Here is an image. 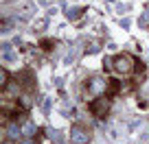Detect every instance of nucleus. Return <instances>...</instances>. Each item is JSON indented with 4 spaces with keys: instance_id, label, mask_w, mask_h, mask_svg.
I'll return each instance as SVG.
<instances>
[{
    "instance_id": "8",
    "label": "nucleus",
    "mask_w": 149,
    "mask_h": 144,
    "mask_svg": "<svg viewBox=\"0 0 149 144\" xmlns=\"http://www.w3.org/2000/svg\"><path fill=\"white\" fill-rule=\"evenodd\" d=\"M79 13H81L79 9H70V11H68V15H70V18H77V15H79Z\"/></svg>"
},
{
    "instance_id": "10",
    "label": "nucleus",
    "mask_w": 149,
    "mask_h": 144,
    "mask_svg": "<svg viewBox=\"0 0 149 144\" xmlns=\"http://www.w3.org/2000/svg\"><path fill=\"white\" fill-rule=\"evenodd\" d=\"M5 144H15V142H5Z\"/></svg>"
},
{
    "instance_id": "9",
    "label": "nucleus",
    "mask_w": 149,
    "mask_h": 144,
    "mask_svg": "<svg viewBox=\"0 0 149 144\" xmlns=\"http://www.w3.org/2000/svg\"><path fill=\"white\" fill-rule=\"evenodd\" d=\"M24 144H35V142H33V140H24Z\"/></svg>"
},
{
    "instance_id": "6",
    "label": "nucleus",
    "mask_w": 149,
    "mask_h": 144,
    "mask_svg": "<svg viewBox=\"0 0 149 144\" xmlns=\"http://www.w3.org/2000/svg\"><path fill=\"white\" fill-rule=\"evenodd\" d=\"M0 81H2V90L7 88V81H9V74H7V70H2L0 72Z\"/></svg>"
},
{
    "instance_id": "5",
    "label": "nucleus",
    "mask_w": 149,
    "mask_h": 144,
    "mask_svg": "<svg viewBox=\"0 0 149 144\" xmlns=\"http://www.w3.org/2000/svg\"><path fill=\"white\" fill-rule=\"evenodd\" d=\"M22 133L24 135H33L35 133V125H33V122H26V125L22 127Z\"/></svg>"
},
{
    "instance_id": "7",
    "label": "nucleus",
    "mask_w": 149,
    "mask_h": 144,
    "mask_svg": "<svg viewBox=\"0 0 149 144\" xmlns=\"http://www.w3.org/2000/svg\"><path fill=\"white\" fill-rule=\"evenodd\" d=\"M9 131H11V135H13V138H18V135H20V133H22V131H20V129H18V127H11V129H9Z\"/></svg>"
},
{
    "instance_id": "4",
    "label": "nucleus",
    "mask_w": 149,
    "mask_h": 144,
    "mask_svg": "<svg viewBox=\"0 0 149 144\" xmlns=\"http://www.w3.org/2000/svg\"><path fill=\"white\" fill-rule=\"evenodd\" d=\"M103 88H105V81L92 79V92H103Z\"/></svg>"
},
{
    "instance_id": "3",
    "label": "nucleus",
    "mask_w": 149,
    "mask_h": 144,
    "mask_svg": "<svg viewBox=\"0 0 149 144\" xmlns=\"http://www.w3.org/2000/svg\"><path fill=\"white\" fill-rule=\"evenodd\" d=\"M70 140H72L74 144H86V142H88V133H84L79 127H74L72 133H70Z\"/></svg>"
},
{
    "instance_id": "2",
    "label": "nucleus",
    "mask_w": 149,
    "mask_h": 144,
    "mask_svg": "<svg viewBox=\"0 0 149 144\" xmlns=\"http://www.w3.org/2000/svg\"><path fill=\"white\" fill-rule=\"evenodd\" d=\"M114 68H116L118 72H130L132 70V59L127 55H118L116 59H114Z\"/></svg>"
},
{
    "instance_id": "1",
    "label": "nucleus",
    "mask_w": 149,
    "mask_h": 144,
    "mask_svg": "<svg viewBox=\"0 0 149 144\" xmlns=\"http://www.w3.org/2000/svg\"><path fill=\"white\" fill-rule=\"evenodd\" d=\"M107 112H110V98L99 96L97 101L92 103V114L97 118H103V116H107Z\"/></svg>"
}]
</instances>
